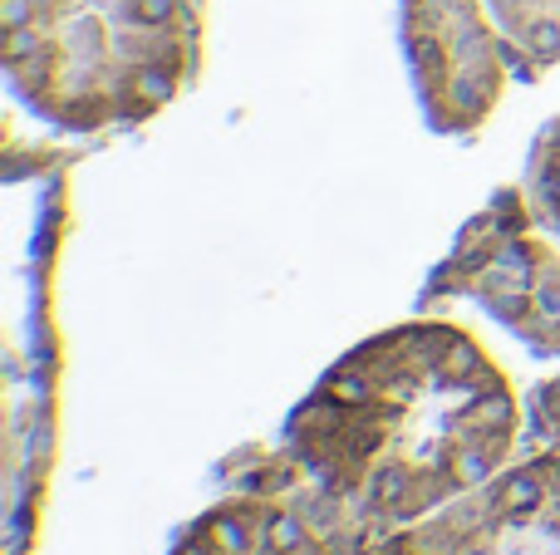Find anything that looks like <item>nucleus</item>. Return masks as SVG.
Here are the masks:
<instances>
[{"label":"nucleus","instance_id":"6","mask_svg":"<svg viewBox=\"0 0 560 555\" xmlns=\"http://www.w3.org/2000/svg\"><path fill=\"white\" fill-rule=\"evenodd\" d=\"M502 501H506V511H536L541 501H546V492H541V477L536 472H511L506 477V487H502Z\"/></svg>","mask_w":560,"mask_h":555},{"label":"nucleus","instance_id":"5","mask_svg":"<svg viewBox=\"0 0 560 555\" xmlns=\"http://www.w3.org/2000/svg\"><path fill=\"white\" fill-rule=\"evenodd\" d=\"M511 418H516V403H511V393L506 389L472 393V398H467V413H462V423H472L477 433H502Z\"/></svg>","mask_w":560,"mask_h":555},{"label":"nucleus","instance_id":"9","mask_svg":"<svg viewBox=\"0 0 560 555\" xmlns=\"http://www.w3.org/2000/svg\"><path fill=\"white\" fill-rule=\"evenodd\" d=\"M217 536H222V551H231V555H246V546H251L246 521H217Z\"/></svg>","mask_w":560,"mask_h":555},{"label":"nucleus","instance_id":"3","mask_svg":"<svg viewBox=\"0 0 560 555\" xmlns=\"http://www.w3.org/2000/svg\"><path fill=\"white\" fill-rule=\"evenodd\" d=\"M506 45L511 74L531 79L536 69L560 64V0H487Z\"/></svg>","mask_w":560,"mask_h":555},{"label":"nucleus","instance_id":"7","mask_svg":"<svg viewBox=\"0 0 560 555\" xmlns=\"http://www.w3.org/2000/svg\"><path fill=\"white\" fill-rule=\"evenodd\" d=\"M266 546H271L276 555L300 551V546H305V526H300L290 511H280V516H271V521H266Z\"/></svg>","mask_w":560,"mask_h":555},{"label":"nucleus","instance_id":"1","mask_svg":"<svg viewBox=\"0 0 560 555\" xmlns=\"http://www.w3.org/2000/svg\"><path fill=\"white\" fill-rule=\"evenodd\" d=\"M15 94L59 128L143 123L202 64L197 0H0Z\"/></svg>","mask_w":560,"mask_h":555},{"label":"nucleus","instance_id":"2","mask_svg":"<svg viewBox=\"0 0 560 555\" xmlns=\"http://www.w3.org/2000/svg\"><path fill=\"white\" fill-rule=\"evenodd\" d=\"M398 10L403 55L413 64L428 123L443 133H472L497 109L511 74L487 0H398Z\"/></svg>","mask_w":560,"mask_h":555},{"label":"nucleus","instance_id":"10","mask_svg":"<svg viewBox=\"0 0 560 555\" xmlns=\"http://www.w3.org/2000/svg\"><path fill=\"white\" fill-rule=\"evenodd\" d=\"M398 497H403V472L384 467V472L374 477V501H379V506H393Z\"/></svg>","mask_w":560,"mask_h":555},{"label":"nucleus","instance_id":"8","mask_svg":"<svg viewBox=\"0 0 560 555\" xmlns=\"http://www.w3.org/2000/svg\"><path fill=\"white\" fill-rule=\"evenodd\" d=\"M487 467H492V462H487V452H482V447H462V452H457V462H452V472H457V482H462V487H477V482L487 477Z\"/></svg>","mask_w":560,"mask_h":555},{"label":"nucleus","instance_id":"4","mask_svg":"<svg viewBox=\"0 0 560 555\" xmlns=\"http://www.w3.org/2000/svg\"><path fill=\"white\" fill-rule=\"evenodd\" d=\"M526 207L531 217L560 236V118L541 133L531 167H526Z\"/></svg>","mask_w":560,"mask_h":555}]
</instances>
